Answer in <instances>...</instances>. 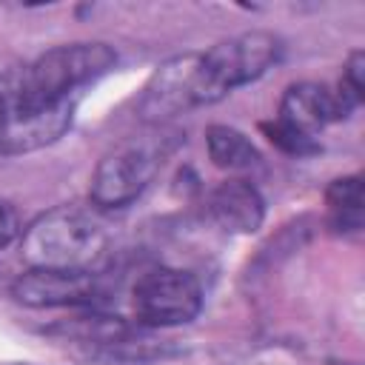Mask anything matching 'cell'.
Segmentation results:
<instances>
[{"instance_id": "obj_1", "label": "cell", "mask_w": 365, "mask_h": 365, "mask_svg": "<svg viewBox=\"0 0 365 365\" xmlns=\"http://www.w3.org/2000/svg\"><path fill=\"white\" fill-rule=\"evenodd\" d=\"M20 257L29 268L97 271L108 257V231L91 208L54 205L20 234Z\"/></svg>"}, {"instance_id": "obj_2", "label": "cell", "mask_w": 365, "mask_h": 365, "mask_svg": "<svg viewBox=\"0 0 365 365\" xmlns=\"http://www.w3.org/2000/svg\"><path fill=\"white\" fill-rule=\"evenodd\" d=\"M117 54L106 43H68L48 48L26 68L14 71L20 94L34 106L77 103L83 86L114 68Z\"/></svg>"}, {"instance_id": "obj_3", "label": "cell", "mask_w": 365, "mask_h": 365, "mask_svg": "<svg viewBox=\"0 0 365 365\" xmlns=\"http://www.w3.org/2000/svg\"><path fill=\"white\" fill-rule=\"evenodd\" d=\"M282 54V40L271 31H242L220 40L197 60L194 100L208 106L231 94L234 88L262 77Z\"/></svg>"}, {"instance_id": "obj_4", "label": "cell", "mask_w": 365, "mask_h": 365, "mask_svg": "<svg viewBox=\"0 0 365 365\" xmlns=\"http://www.w3.org/2000/svg\"><path fill=\"white\" fill-rule=\"evenodd\" d=\"M163 137L160 140H128L106 154L91 177V202L100 211H117L131 205L154 180L165 157Z\"/></svg>"}, {"instance_id": "obj_5", "label": "cell", "mask_w": 365, "mask_h": 365, "mask_svg": "<svg viewBox=\"0 0 365 365\" xmlns=\"http://www.w3.org/2000/svg\"><path fill=\"white\" fill-rule=\"evenodd\" d=\"M131 308L143 328H171L191 322L202 308L200 282L180 268H151L131 288Z\"/></svg>"}, {"instance_id": "obj_6", "label": "cell", "mask_w": 365, "mask_h": 365, "mask_svg": "<svg viewBox=\"0 0 365 365\" xmlns=\"http://www.w3.org/2000/svg\"><path fill=\"white\" fill-rule=\"evenodd\" d=\"M11 297L29 308H71L91 305L103 297L97 271H60V268H29L11 285Z\"/></svg>"}, {"instance_id": "obj_7", "label": "cell", "mask_w": 365, "mask_h": 365, "mask_svg": "<svg viewBox=\"0 0 365 365\" xmlns=\"http://www.w3.org/2000/svg\"><path fill=\"white\" fill-rule=\"evenodd\" d=\"M197 60L200 54H180L157 66L151 80L143 88L137 111L145 123L163 125L165 120L188 111L197 106L194 100V80H197Z\"/></svg>"}, {"instance_id": "obj_8", "label": "cell", "mask_w": 365, "mask_h": 365, "mask_svg": "<svg viewBox=\"0 0 365 365\" xmlns=\"http://www.w3.org/2000/svg\"><path fill=\"white\" fill-rule=\"evenodd\" d=\"M345 117H348V111L339 106L336 91H331L319 83H294L282 94L277 123L297 137L317 140V134L325 125L345 120Z\"/></svg>"}, {"instance_id": "obj_9", "label": "cell", "mask_w": 365, "mask_h": 365, "mask_svg": "<svg viewBox=\"0 0 365 365\" xmlns=\"http://www.w3.org/2000/svg\"><path fill=\"white\" fill-rule=\"evenodd\" d=\"M205 211L220 228L234 231V234H251L262 225L265 202L251 182L225 180L208 194Z\"/></svg>"}, {"instance_id": "obj_10", "label": "cell", "mask_w": 365, "mask_h": 365, "mask_svg": "<svg viewBox=\"0 0 365 365\" xmlns=\"http://www.w3.org/2000/svg\"><path fill=\"white\" fill-rule=\"evenodd\" d=\"M205 145H208V157L214 160L217 168L251 171L259 165V151L254 148V143L231 125H211L205 131Z\"/></svg>"}, {"instance_id": "obj_11", "label": "cell", "mask_w": 365, "mask_h": 365, "mask_svg": "<svg viewBox=\"0 0 365 365\" xmlns=\"http://www.w3.org/2000/svg\"><path fill=\"white\" fill-rule=\"evenodd\" d=\"M325 202H328V214H331V225L336 231H359L362 228V177H342L334 180L325 191Z\"/></svg>"}, {"instance_id": "obj_12", "label": "cell", "mask_w": 365, "mask_h": 365, "mask_svg": "<svg viewBox=\"0 0 365 365\" xmlns=\"http://www.w3.org/2000/svg\"><path fill=\"white\" fill-rule=\"evenodd\" d=\"M336 94H339L351 108H356V106L365 100V54H362L359 48L351 51Z\"/></svg>"}, {"instance_id": "obj_13", "label": "cell", "mask_w": 365, "mask_h": 365, "mask_svg": "<svg viewBox=\"0 0 365 365\" xmlns=\"http://www.w3.org/2000/svg\"><path fill=\"white\" fill-rule=\"evenodd\" d=\"M14 125H17L14 103H11V91H9L6 74H3V77H0V154H11V145H14Z\"/></svg>"}, {"instance_id": "obj_14", "label": "cell", "mask_w": 365, "mask_h": 365, "mask_svg": "<svg viewBox=\"0 0 365 365\" xmlns=\"http://www.w3.org/2000/svg\"><path fill=\"white\" fill-rule=\"evenodd\" d=\"M20 234V220L9 202H0V248H6Z\"/></svg>"}]
</instances>
